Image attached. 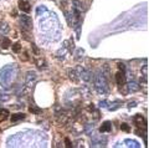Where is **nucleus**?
Masks as SVG:
<instances>
[{
    "mask_svg": "<svg viewBox=\"0 0 149 148\" xmlns=\"http://www.w3.org/2000/svg\"><path fill=\"white\" fill-rule=\"evenodd\" d=\"M134 123L137 124L138 128H143V129L147 128V121H146V118H144L143 116H141V114H137V116L134 117Z\"/></svg>",
    "mask_w": 149,
    "mask_h": 148,
    "instance_id": "nucleus-1",
    "label": "nucleus"
},
{
    "mask_svg": "<svg viewBox=\"0 0 149 148\" xmlns=\"http://www.w3.org/2000/svg\"><path fill=\"white\" fill-rule=\"evenodd\" d=\"M9 111L8 110H5V108H1L0 110V122H4L5 119H8L9 118Z\"/></svg>",
    "mask_w": 149,
    "mask_h": 148,
    "instance_id": "nucleus-5",
    "label": "nucleus"
},
{
    "mask_svg": "<svg viewBox=\"0 0 149 148\" xmlns=\"http://www.w3.org/2000/svg\"><path fill=\"white\" fill-rule=\"evenodd\" d=\"M111 128H112L111 122H104L103 126L100 128V131H101V132H108V131H111Z\"/></svg>",
    "mask_w": 149,
    "mask_h": 148,
    "instance_id": "nucleus-7",
    "label": "nucleus"
},
{
    "mask_svg": "<svg viewBox=\"0 0 149 148\" xmlns=\"http://www.w3.org/2000/svg\"><path fill=\"white\" fill-rule=\"evenodd\" d=\"M26 117L25 113H14L11 114V122H16L19 119H24Z\"/></svg>",
    "mask_w": 149,
    "mask_h": 148,
    "instance_id": "nucleus-6",
    "label": "nucleus"
},
{
    "mask_svg": "<svg viewBox=\"0 0 149 148\" xmlns=\"http://www.w3.org/2000/svg\"><path fill=\"white\" fill-rule=\"evenodd\" d=\"M65 143H66V147H71L72 145H71V142H70V140L68 138H66V140H65Z\"/></svg>",
    "mask_w": 149,
    "mask_h": 148,
    "instance_id": "nucleus-10",
    "label": "nucleus"
},
{
    "mask_svg": "<svg viewBox=\"0 0 149 148\" xmlns=\"http://www.w3.org/2000/svg\"><path fill=\"white\" fill-rule=\"evenodd\" d=\"M20 50H21V44L20 43H16V44L13 45V51L14 52H20Z\"/></svg>",
    "mask_w": 149,
    "mask_h": 148,
    "instance_id": "nucleus-8",
    "label": "nucleus"
},
{
    "mask_svg": "<svg viewBox=\"0 0 149 148\" xmlns=\"http://www.w3.org/2000/svg\"><path fill=\"white\" fill-rule=\"evenodd\" d=\"M118 67H119V71H123V72H124V67H123V65H122V64H119V65H118Z\"/></svg>",
    "mask_w": 149,
    "mask_h": 148,
    "instance_id": "nucleus-11",
    "label": "nucleus"
},
{
    "mask_svg": "<svg viewBox=\"0 0 149 148\" xmlns=\"http://www.w3.org/2000/svg\"><path fill=\"white\" fill-rule=\"evenodd\" d=\"M17 4H19V9H20L21 11H24V13H30L31 6H30L29 1H26V0H19Z\"/></svg>",
    "mask_w": 149,
    "mask_h": 148,
    "instance_id": "nucleus-2",
    "label": "nucleus"
},
{
    "mask_svg": "<svg viewBox=\"0 0 149 148\" xmlns=\"http://www.w3.org/2000/svg\"><path fill=\"white\" fill-rule=\"evenodd\" d=\"M116 81H117V85L119 87L124 86V84H125V75H124L123 71H118L117 73H116Z\"/></svg>",
    "mask_w": 149,
    "mask_h": 148,
    "instance_id": "nucleus-3",
    "label": "nucleus"
},
{
    "mask_svg": "<svg viewBox=\"0 0 149 148\" xmlns=\"http://www.w3.org/2000/svg\"><path fill=\"white\" fill-rule=\"evenodd\" d=\"M120 129L124 131V132H130V128H129V126L127 123H122V124H120Z\"/></svg>",
    "mask_w": 149,
    "mask_h": 148,
    "instance_id": "nucleus-9",
    "label": "nucleus"
},
{
    "mask_svg": "<svg viewBox=\"0 0 149 148\" xmlns=\"http://www.w3.org/2000/svg\"><path fill=\"white\" fill-rule=\"evenodd\" d=\"M0 45H1V49L4 50H6L10 47V45H11V41L9 40L8 38H1V40H0Z\"/></svg>",
    "mask_w": 149,
    "mask_h": 148,
    "instance_id": "nucleus-4",
    "label": "nucleus"
}]
</instances>
